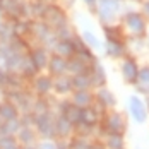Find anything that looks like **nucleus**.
<instances>
[{
  "mask_svg": "<svg viewBox=\"0 0 149 149\" xmlns=\"http://www.w3.org/2000/svg\"><path fill=\"white\" fill-rule=\"evenodd\" d=\"M15 139H17V142H19V144L28 146V144L33 142L34 134H33V130H31L29 127H21V129H19V132L15 134Z\"/></svg>",
  "mask_w": 149,
  "mask_h": 149,
  "instance_id": "39448f33",
  "label": "nucleus"
},
{
  "mask_svg": "<svg viewBox=\"0 0 149 149\" xmlns=\"http://www.w3.org/2000/svg\"><path fill=\"white\" fill-rule=\"evenodd\" d=\"M137 77H139L142 82H146V84H148V82H149V69H142L141 72H137Z\"/></svg>",
  "mask_w": 149,
  "mask_h": 149,
  "instance_id": "5701e85b",
  "label": "nucleus"
},
{
  "mask_svg": "<svg viewBox=\"0 0 149 149\" xmlns=\"http://www.w3.org/2000/svg\"><path fill=\"white\" fill-rule=\"evenodd\" d=\"M52 70H53V72H62V70H65V62L60 58V57L58 58L55 57V58L52 60Z\"/></svg>",
  "mask_w": 149,
  "mask_h": 149,
  "instance_id": "dca6fc26",
  "label": "nucleus"
},
{
  "mask_svg": "<svg viewBox=\"0 0 149 149\" xmlns=\"http://www.w3.org/2000/svg\"><path fill=\"white\" fill-rule=\"evenodd\" d=\"M3 149H22V148H21L19 142H15V144H10V146H7V148H3Z\"/></svg>",
  "mask_w": 149,
  "mask_h": 149,
  "instance_id": "bb28decb",
  "label": "nucleus"
},
{
  "mask_svg": "<svg viewBox=\"0 0 149 149\" xmlns=\"http://www.w3.org/2000/svg\"><path fill=\"white\" fill-rule=\"evenodd\" d=\"M70 149H91V146H88L84 141H77V142L72 144V148H70Z\"/></svg>",
  "mask_w": 149,
  "mask_h": 149,
  "instance_id": "b1692460",
  "label": "nucleus"
},
{
  "mask_svg": "<svg viewBox=\"0 0 149 149\" xmlns=\"http://www.w3.org/2000/svg\"><path fill=\"white\" fill-rule=\"evenodd\" d=\"M38 149H57V148H55V144H53V142L46 141V142H41V144H40V148H38Z\"/></svg>",
  "mask_w": 149,
  "mask_h": 149,
  "instance_id": "393cba45",
  "label": "nucleus"
},
{
  "mask_svg": "<svg viewBox=\"0 0 149 149\" xmlns=\"http://www.w3.org/2000/svg\"><path fill=\"white\" fill-rule=\"evenodd\" d=\"M70 81H67V79H60V81H57V91H60V93H65V91L70 89Z\"/></svg>",
  "mask_w": 149,
  "mask_h": 149,
  "instance_id": "aec40b11",
  "label": "nucleus"
},
{
  "mask_svg": "<svg viewBox=\"0 0 149 149\" xmlns=\"http://www.w3.org/2000/svg\"><path fill=\"white\" fill-rule=\"evenodd\" d=\"M65 118L69 120L72 125L79 123L81 122V110H79V106H69L65 110Z\"/></svg>",
  "mask_w": 149,
  "mask_h": 149,
  "instance_id": "9d476101",
  "label": "nucleus"
},
{
  "mask_svg": "<svg viewBox=\"0 0 149 149\" xmlns=\"http://www.w3.org/2000/svg\"><path fill=\"white\" fill-rule=\"evenodd\" d=\"M86 2H88V3H93V2H94V0H86Z\"/></svg>",
  "mask_w": 149,
  "mask_h": 149,
  "instance_id": "c85d7f7f",
  "label": "nucleus"
},
{
  "mask_svg": "<svg viewBox=\"0 0 149 149\" xmlns=\"http://www.w3.org/2000/svg\"><path fill=\"white\" fill-rule=\"evenodd\" d=\"M123 120L120 115H111L110 118H108V129H110V132L111 134H120L122 130H123Z\"/></svg>",
  "mask_w": 149,
  "mask_h": 149,
  "instance_id": "423d86ee",
  "label": "nucleus"
},
{
  "mask_svg": "<svg viewBox=\"0 0 149 149\" xmlns=\"http://www.w3.org/2000/svg\"><path fill=\"white\" fill-rule=\"evenodd\" d=\"M74 86H75V88H79V89L88 88V86H89V79H88V77H84V75H77V77L74 79Z\"/></svg>",
  "mask_w": 149,
  "mask_h": 149,
  "instance_id": "a211bd4d",
  "label": "nucleus"
},
{
  "mask_svg": "<svg viewBox=\"0 0 149 149\" xmlns=\"http://www.w3.org/2000/svg\"><path fill=\"white\" fill-rule=\"evenodd\" d=\"M31 60H33V63H34V67H36V69H41V67L46 63L45 52H41V50H40V52H36V53L31 57Z\"/></svg>",
  "mask_w": 149,
  "mask_h": 149,
  "instance_id": "f8f14e48",
  "label": "nucleus"
},
{
  "mask_svg": "<svg viewBox=\"0 0 149 149\" xmlns=\"http://www.w3.org/2000/svg\"><path fill=\"white\" fill-rule=\"evenodd\" d=\"M137 67H135V63L132 60H127L125 63H123V75L129 79V81H134L135 77H137Z\"/></svg>",
  "mask_w": 149,
  "mask_h": 149,
  "instance_id": "9b49d317",
  "label": "nucleus"
},
{
  "mask_svg": "<svg viewBox=\"0 0 149 149\" xmlns=\"http://www.w3.org/2000/svg\"><path fill=\"white\" fill-rule=\"evenodd\" d=\"M100 98H101L106 104H113V101H115V100H113V96H111L108 91H101V93H100Z\"/></svg>",
  "mask_w": 149,
  "mask_h": 149,
  "instance_id": "4be33fe9",
  "label": "nucleus"
},
{
  "mask_svg": "<svg viewBox=\"0 0 149 149\" xmlns=\"http://www.w3.org/2000/svg\"><path fill=\"white\" fill-rule=\"evenodd\" d=\"M57 52H58V55H70L72 53V45H70V41H62L57 45Z\"/></svg>",
  "mask_w": 149,
  "mask_h": 149,
  "instance_id": "2eb2a0df",
  "label": "nucleus"
},
{
  "mask_svg": "<svg viewBox=\"0 0 149 149\" xmlns=\"http://www.w3.org/2000/svg\"><path fill=\"white\" fill-rule=\"evenodd\" d=\"M53 129H55V132H57L60 137H65V135L70 132V129H72V123L65 118V117H62V118H60L58 122L53 125Z\"/></svg>",
  "mask_w": 149,
  "mask_h": 149,
  "instance_id": "0eeeda50",
  "label": "nucleus"
},
{
  "mask_svg": "<svg viewBox=\"0 0 149 149\" xmlns=\"http://www.w3.org/2000/svg\"><path fill=\"white\" fill-rule=\"evenodd\" d=\"M36 127H38V130L41 132L43 135H52V132L55 130L53 129V123H52V120L48 115H40V117H36Z\"/></svg>",
  "mask_w": 149,
  "mask_h": 149,
  "instance_id": "7ed1b4c3",
  "label": "nucleus"
},
{
  "mask_svg": "<svg viewBox=\"0 0 149 149\" xmlns=\"http://www.w3.org/2000/svg\"><path fill=\"white\" fill-rule=\"evenodd\" d=\"M96 118H98V115H96L94 110H89V108L81 110V123H86V125L91 127V125L96 123Z\"/></svg>",
  "mask_w": 149,
  "mask_h": 149,
  "instance_id": "1a4fd4ad",
  "label": "nucleus"
},
{
  "mask_svg": "<svg viewBox=\"0 0 149 149\" xmlns=\"http://www.w3.org/2000/svg\"><path fill=\"white\" fill-rule=\"evenodd\" d=\"M144 10H146V12H148V15H149V2L144 5Z\"/></svg>",
  "mask_w": 149,
  "mask_h": 149,
  "instance_id": "cd10ccee",
  "label": "nucleus"
},
{
  "mask_svg": "<svg viewBox=\"0 0 149 149\" xmlns=\"http://www.w3.org/2000/svg\"><path fill=\"white\" fill-rule=\"evenodd\" d=\"M50 81L46 79V77H41V79H38V82H36V88H38V91L40 93H46V91L50 89Z\"/></svg>",
  "mask_w": 149,
  "mask_h": 149,
  "instance_id": "f3484780",
  "label": "nucleus"
},
{
  "mask_svg": "<svg viewBox=\"0 0 149 149\" xmlns=\"http://www.w3.org/2000/svg\"><path fill=\"white\" fill-rule=\"evenodd\" d=\"M108 148L110 149H122V137L120 134H111L108 139Z\"/></svg>",
  "mask_w": 149,
  "mask_h": 149,
  "instance_id": "4468645a",
  "label": "nucleus"
},
{
  "mask_svg": "<svg viewBox=\"0 0 149 149\" xmlns=\"http://www.w3.org/2000/svg\"><path fill=\"white\" fill-rule=\"evenodd\" d=\"M0 118L3 122L7 120H14L19 118V111H17V106L10 101H5V103H0Z\"/></svg>",
  "mask_w": 149,
  "mask_h": 149,
  "instance_id": "f257e3e1",
  "label": "nucleus"
},
{
  "mask_svg": "<svg viewBox=\"0 0 149 149\" xmlns=\"http://www.w3.org/2000/svg\"><path fill=\"white\" fill-rule=\"evenodd\" d=\"M82 38H84L91 46H100V41H98V40L94 38V34H91V33H84V34H82Z\"/></svg>",
  "mask_w": 149,
  "mask_h": 149,
  "instance_id": "412c9836",
  "label": "nucleus"
},
{
  "mask_svg": "<svg viewBox=\"0 0 149 149\" xmlns=\"http://www.w3.org/2000/svg\"><path fill=\"white\" fill-rule=\"evenodd\" d=\"M108 52H110L111 55L118 57L120 53H122V46H120L117 41H110V43H108Z\"/></svg>",
  "mask_w": 149,
  "mask_h": 149,
  "instance_id": "6ab92c4d",
  "label": "nucleus"
},
{
  "mask_svg": "<svg viewBox=\"0 0 149 149\" xmlns=\"http://www.w3.org/2000/svg\"><path fill=\"white\" fill-rule=\"evenodd\" d=\"M127 24H129V28L134 31V33H142L144 31V22H142V19L139 17V14H130L127 17Z\"/></svg>",
  "mask_w": 149,
  "mask_h": 149,
  "instance_id": "6e6552de",
  "label": "nucleus"
},
{
  "mask_svg": "<svg viewBox=\"0 0 149 149\" xmlns=\"http://www.w3.org/2000/svg\"><path fill=\"white\" fill-rule=\"evenodd\" d=\"M130 110H132V115L137 122H144L146 120V110H144V104L141 103L139 98H132L130 100Z\"/></svg>",
  "mask_w": 149,
  "mask_h": 149,
  "instance_id": "20e7f679",
  "label": "nucleus"
},
{
  "mask_svg": "<svg viewBox=\"0 0 149 149\" xmlns=\"http://www.w3.org/2000/svg\"><path fill=\"white\" fill-rule=\"evenodd\" d=\"M21 127H22V123H21L19 118L7 120V122H3L2 127H0V135H15L19 132Z\"/></svg>",
  "mask_w": 149,
  "mask_h": 149,
  "instance_id": "f03ea898",
  "label": "nucleus"
},
{
  "mask_svg": "<svg viewBox=\"0 0 149 149\" xmlns=\"http://www.w3.org/2000/svg\"><path fill=\"white\" fill-rule=\"evenodd\" d=\"M74 101H75V104H77V106L89 104V101H91L89 93H86V91H79V93H77V96L74 98Z\"/></svg>",
  "mask_w": 149,
  "mask_h": 149,
  "instance_id": "ddd939ff",
  "label": "nucleus"
},
{
  "mask_svg": "<svg viewBox=\"0 0 149 149\" xmlns=\"http://www.w3.org/2000/svg\"><path fill=\"white\" fill-rule=\"evenodd\" d=\"M7 81H9V77H7V74H5V70L0 67V86H2V84H5Z\"/></svg>",
  "mask_w": 149,
  "mask_h": 149,
  "instance_id": "a878e982",
  "label": "nucleus"
}]
</instances>
